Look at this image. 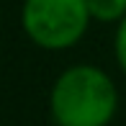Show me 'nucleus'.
<instances>
[{
  "label": "nucleus",
  "mask_w": 126,
  "mask_h": 126,
  "mask_svg": "<svg viewBox=\"0 0 126 126\" xmlns=\"http://www.w3.org/2000/svg\"><path fill=\"white\" fill-rule=\"evenodd\" d=\"M118 90L113 80L93 64H75L57 77L49 111L57 126H106L116 116Z\"/></svg>",
  "instance_id": "nucleus-1"
},
{
  "label": "nucleus",
  "mask_w": 126,
  "mask_h": 126,
  "mask_svg": "<svg viewBox=\"0 0 126 126\" xmlns=\"http://www.w3.org/2000/svg\"><path fill=\"white\" fill-rule=\"evenodd\" d=\"M85 0H23L21 26L36 47L62 51L75 47L90 26Z\"/></svg>",
  "instance_id": "nucleus-2"
},
{
  "label": "nucleus",
  "mask_w": 126,
  "mask_h": 126,
  "mask_svg": "<svg viewBox=\"0 0 126 126\" xmlns=\"http://www.w3.org/2000/svg\"><path fill=\"white\" fill-rule=\"evenodd\" d=\"M90 18L100 23H118L126 18V0H85Z\"/></svg>",
  "instance_id": "nucleus-3"
},
{
  "label": "nucleus",
  "mask_w": 126,
  "mask_h": 126,
  "mask_svg": "<svg viewBox=\"0 0 126 126\" xmlns=\"http://www.w3.org/2000/svg\"><path fill=\"white\" fill-rule=\"evenodd\" d=\"M113 54H116L118 67H121V70H124V75H126V18L118 21L116 36H113Z\"/></svg>",
  "instance_id": "nucleus-4"
}]
</instances>
